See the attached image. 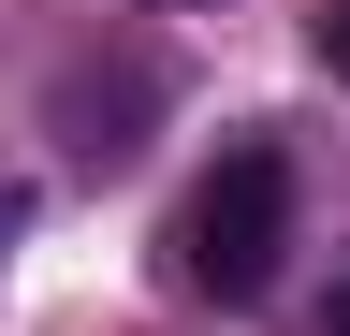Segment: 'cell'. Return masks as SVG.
Returning a JSON list of instances; mask_svg holds the SVG:
<instances>
[{"label":"cell","mask_w":350,"mask_h":336,"mask_svg":"<svg viewBox=\"0 0 350 336\" xmlns=\"http://www.w3.org/2000/svg\"><path fill=\"white\" fill-rule=\"evenodd\" d=\"M321 59H336V73H350V0H321Z\"/></svg>","instance_id":"cell-2"},{"label":"cell","mask_w":350,"mask_h":336,"mask_svg":"<svg viewBox=\"0 0 350 336\" xmlns=\"http://www.w3.org/2000/svg\"><path fill=\"white\" fill-rule=\"evenodd\" d=\"M321 336H350V278H336V307H321Z\"/></svg>","instance_id":"cell-3"},{"label":"cell","mask_w":350,"mask_h":336,"mask_svg":"<svg viewBox=\"0 0 350 336\" xmlns=\"http://www.w3.org/2000/svg\"><path fill=\"white\" fill-rule=\"evenodd\" d=\"M278 248H292V161L278 146H219V176L175 205V278L219 292V307H248L278 278Z\"/></svg>","instance_id":"cell-1"}]
</instances>
